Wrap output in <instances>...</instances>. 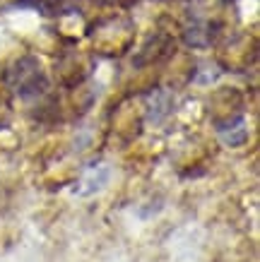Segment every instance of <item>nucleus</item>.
<instances>
[{"mask_svg": "<svg viewBox=\"0 0 260 262\" xmlns=\"http://www.w3.org/2000/svg\"><path fill=\"white\" fill-rule=\"evenodd\" d=\"M5 80H8L10 87L15 89V94L22 96V99L41 96L48 87L46 72L41 70V65L36 58H19L8 70Z\"/></svg>", "mask_w": 260, "mask_h": 262, "instance_id": "1", "label": "nucleus"}, {"mask_svg": "<svg viewBox=\"0 0 260 262\" xmlns=\"http://www.w3.org/2000/svg\"><path fill=\"white\" fill-rule=\"evenodd\" d=\"M227 3H229V0H227Z\"/></svg>", "mask_w": 260, "mask_h": 262, "instance_id": "3", "label": "nucleus"}, {"mask_svg": "<svg viewBox=\"0 0 260 262\" xmlns=\"http://www.w3.org/2000/svg\"><path fill=\"white\" fill-rule=\"evenodd\" d=\"M173 53V39L169 34H157V36H152L145 48L140 51V56L135 58V63L137 65H152V63H159V60H164Z\"/></svg>", "mask_w": 260, "mask_h": 262, "instance_id": "2", "label": "nucleus"}]
</instances>
